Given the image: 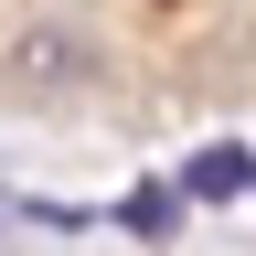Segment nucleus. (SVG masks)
<instances>
[{
  "label": "nucleus",
  "instance_id": "nucleus-1",
  "mask_svg": "<svg viewBox=\"0 0 256 256\" xmlns=\"http://www.w3.org/2000/svg\"><path fill=\"white\" fill-rule=\"evenodd\" d=\"M171 182H182V203H235V192H256V150L246 139H214V150H192Z\"/></svg>",
  "mask_w": 256,
  "mask_h": 256
},
{
  "label": "nucleus",
  "instance_id": "nucleus-2",
  "mask_svg": "<svg viewBox=\"0 0 256 256\" xmlns=\"http://www.w3.org/2000/svg\"><path fill=\"white\" fill-rule=\"evenodd\" d=\"M182 214H192V203H182V182H128L118 203H107V224H128L139 246H171V235H182Z\"/></svg>",
  "mask_w": 256,
  "mask_h": 256
}]
</instances>
